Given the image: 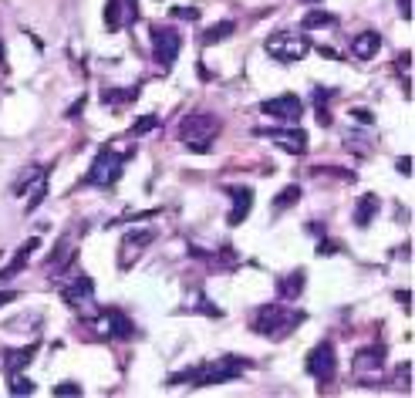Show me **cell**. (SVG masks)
<instances>
[{"instance_id": "cell-1", "label": "cell", "mask_w": 415, "mask_h": 398, "mask_svg": "<svg viewBox=\"0 0 415 398\" xmlns=\"http://www.w3.org/2000/svg\"><path fill=\"white\" fill-rule=\"evenodd\" d=\"M246 361L240 358H216L210 365H196V368H186V371H176L169 378V385H189V388H206V385H223V382H233V378H240L243 375Z\"/></svg>"}, {"instance_id": "cell-2", "label": "cell", "mask_w": 415, "mask_h": 398, "mask_svg": "<svg viewBox=\"0 0 415 398\" xmlns=\"http://www.w3.org/2000/svg\"><path fill=\"white\" fill-rule=\"evenodd\" d=\"M297 324H304V310H294L284 304H263L253 314V331L263 337H274V341H284Z\"/></svg>"}, {"instance_id": "cell-3", "label": "cell", "mask_w": 415, "mask_h": 398, "mask_svg": "<svg viewBox=\"0 0 415 398\" xmlns=\"http://www.w3.org/2000/svg\"><path fill=\"white\" fill-rule=\"evenodd\" d=\"M219 128H223V122L216 115H210V111H193V115H186L183 122H179V138H183V145L189 152H210L216 135H219Z\"/></svg>"}, {"instance_id": "cell-4", "label": "cell", "mask_w": 415, "mask_h": 398, "mask_svg": "<svg viewBox=\"0 0 415 398\" xmlns=\"http://www.w3.org/2000/svg\"><path fill=\"white\" fill-rule=\"evenodd\" d=\"M128 155L115 152V149H102V152L95 155L92 169L85 172V186H102V189H108V186H115L119 179H122V166Z\"/></svg>"}, {"instance_id": "cell-5", "label": "cell", "mask_w": 415, "mask_h": 398, "mask_svg": "<svg viewBox=\"0 0 415 398\" xmlns=\"http://www.w3.org/2000/svg\"><path fill=\"white\" fill-rule=\"evenodd\" d=\"M263 51L280 64H294V61H304V54L311 51V44L304 37H294V34H270L267 41H263Z\"/></svg>"}, {"instance_id": "cell-6", "label": "cell", "mask_w": 415, "mask_h": 398, "mask_svg": "<svg viewBox=\"0 0 415 398\" xmlns=\"http://www.w3.org/2000/svg\"><path fill=\"white\" fill-rule=\"evenodd\" d=\"M14 193L20 196V193H28V203H24V213H34L41 203L47 199V169L44 166H31V169H24L20 176H17V183H14Z\"/></svg>"}, {"instance_id": "cell-7", "label": "cell", "mask_w": 415, "mask_h": 398, "mask_svg": "<svg viewBox=\"0 0 415 398\" xmlns=\"http://www.w3.org/2000/svg\"><path fill=\"white\" fill-rule=\"evenodd\" d=\"M183 51V34L176 28H152V58L162 71H169Z\"/></svg>"}, {"instance_id": "cell-8", "label": "cell", "mask_w": 415, "mask_h": 398, "mask_svg": "<svg viewBox=\"0 0 415 398\" xmlns=\"http://www.w3.org/2000/svg\"><path fill=\"white\" fill-rule=\"evenodd\" d=\"M304 368H308V375L314 378V382H331L335 378V371H338V358H335V344L331 341H321V344H314L308 354V361H304Z\"/></svg>"}, {"instance_id": "cell-9", "label": "cell", "mask_w": 415, "mask_h": 398, "mask_svg": "<svg viewBox=\"0 0 415 398\" xmlns=\"http://www.w3.org/2000/svg\"><path fill=\"white\" fill-rule=\"evenodd\" d=\"M260 111L267 115V119H274V122L297 125L304 105H301V98H297V95H280V98H267V102L260 105Z\"/></svg>"}, {"instance_id": "cell-10", "label": "cell", "mask_w": 415, "mask_h": 398, "mask_svg": "<svg viewBox=\"0 0 415 398\" xmlns=\"http://www.w3.org/2000/svg\"><path fill=\"white\" fill-rule=\"evenodd\" d=\"M257 135H267L270 142H277L284 152H291V155L308 152V132H301L297 125H287V128H260Z\"/></svg>"}, {"instance_id": "cell-11", "label": "cell", "mask_w": 415, "mask_h": 398, "mask_svg": "<svg viewBox=\"0 0 415 398\" xmlns=\"http://www.w3.org/2000/svg\"><path fill=\"white\" fill-rule=\"evenodd\" d=\"M75 257H78L75 236H71V233H64L61 240H58V246H54V253L47 257V274H51V280L68 274V270L75 267Z\"/></svg>"}, {"instance_id": "cell-12", "label": "cell", "mask_w": 415, "mask_h": 398, "mask_svg": "<svg viewBox=\"0 0 415 398\" xmlns=\"http://www.w3.org/2000/svg\"><path fill=\"white\" fill-rule=\"evenodd\" d=\"M58 291H61V301L68 307H81V304H92L95 284H92V277L88 274H71V280L61 284Z\"/></svg>"}, {"instance_id": "cell-13", "label": "cell", "mask_w": 415, "mask_h": 398, "mask_svg": "<svg viewBox=\"0 0 415 398\" xmlns=\"http://www.w3.org/2000/svg\"><path fill=\"white\" fill-rule=\"evenodd\" d=\"M102 334H108V337H119V341H128V337L136 334V327H132V321L125 318L119 307H108L105 314L98 318V324H95Z\"/></svg>"}, {"instance_id": "cell-14", "label": "cell", "mask_w": 415, "mask_h": 398, "mask_svg": "<svg viewBox=\"0 0 415 398\" xmlns=\"http://www.w3.org/2000/svg\"><path fill=\"white\" fill-rule=\"evenodd\" d=\"M152 240H155V230H132V233H125L122 253H119V267H122V270H128V267H132V257H138V253H142V246H149Z\"/></svg>"}, {"instance_id": "cell-15", "label": "cell", "mask_w": 415, "mask_h": 398, "mask_svg": "<svg viewBox=\"0 0 415 398\" xmlns=\"http://www.w3.org/2000/svg\"><path fill=\"white\" fill-rule=\"evenodd\" d=\"M230 199H233V206H230V213H227V223L240 227L246 216H250V210H253V189L250 186H233Z\"/></svg>"}, {"instance_id": "cell-16", "label": "cell", "mask_w": 415, "mask_h": 398, "mask_svg": "<svg viewBox=\"0 0 415 398\" xmlns=\"http://www.w3.org/2000/svg\"><path fill=\"white\" fill-rule=\"evenodd\" d=\"M378 47H382V37L375 31H361L351 37V54L358 61H371V58L378 54Z\"/></svg>"}, {"instance_id": "cell-17", "label": "cell", "mask_w": 415, "mask_h": 398, "mask_svg": "<svg viewBox=\"0 0 415 398\" xmlns=\"http://www.w3.org/2000/svg\"><path fill=\"white\" fill-rule=\"evenodd\" d=\"M37 246H41V240H37V236H31L28 243H20V246H17L14 260H11L7 267H4V270H0V280H11V277H17V274H20V270L28 267V260H31V253L37 250Z\"/></svg>"}, {"instance_id": "cell-18", "label": "cell", "mask_w": 415, "mask_h": 398, "mask_svg": "<svg viewBox=\"0 0 415 398\" xmlns=\"http://www.w3.org/2000/svg\"><path fill=\"white\" fill-rule=\"evenodd\" d=\"M378 210H382V203H378V196L375 193H365V196L358 199V206H354V223L361 227V230H368L371 219L378 216Z\"/></svg>"}, {"instance_id": "cell-19", "label": "cell", "mask_w": 415, "mask_h": 398, "mask_svg": "<svg viewBox=\"0 0 415 398\" xmlns=\"http://www.w3.org/2000/svg\"><path fill=\"white\" fill-rule=\"evenodd\" d=\"M304 270H294V274H287V277H280L277 280V291H280V297L284 301H297V294L304 291Z\"/></svg>"}, {"instance_id": "cell-20", "label": "cell", "mask_w": 415, "mask_h": 398, "mask_svg": "<svg viewBox=\"0 0 415 398\" xmlns=\"http://www.w3.org/2000/svg\"><path fill=\"white\" fill-rule=\"evenodd\" d=\"M382 358H385V351L382 348H368V351H361L358 358H354V375H365V371H382Z\"/></svg>"}, {"instance_id": "cell-21", "label": "cell", "mask_w": 415, "mask_h": 398, "mask_svg": "<svg viewBox=\"0 0 415 398\" xmlns=\"http://www.w3.org/2000/svg\"><path fill=\"white\" fill-rule=\"evenodd\" d=\"M37 348H41V344L34 341V344H28V348H20V351H7V358H4V371H7V375H14V371H20V368L28 365V361H31L34 354H37Z\"/></svg>"}, {"instance_id": "cell-22", "label": "cell", "mask_w": 415, "mask_h": 398, "mask_svg": "<svg viewBox=\"0 0 415 398\" xmlns=\"http://www.w3.org/2000/svg\"><path fill=\"white\" fill-rule=\"evenodd\" d=\"M125 20H132V17H128V11H125V0H108V4H105V24H108V31H122Z\"/></svg>"}, {"instance_id": "cell-23", "label": "cell", "mask_w": 415, "mask_h": 398, "mask_svg": "<svg viewBox=\"0 0 415 398\" xmlns=\"http://www.w3.org/2000/svg\"><path fill=\"white\" fill-rule=\"evenodd\" d=\"M233 31H236V24H233V20H219V24H213L210 31L203 34V44H216V41H227Z\"/></svg>"}, {"instance_id": "cell-24", "label": "cell", "mask_w": 415, "mask_h": 398, "mask_svg": "<svg viewBox=\"0 0 415 398\" xmlns=\"http://www.w3.org/2000/svg\"><path fill=\"white\" fill-rule=\"evenodd\" d=\"M335 24V14H327V11H311L304 20H301V28L304 31H314V28H331Z\"/></svg>"}, {"instance_id": "cell-25", "label": "cell", "mask_w": 415, "mask_h": 398, "mask_svg": "<svg viewBox=\"0 0 415 398\" xmlns=\"http://www.w3.org/2000/svg\"><path fill=\"white\" fill-rule=\"evenodd\" d=\"M132 98H138V88H125V92L108 88V92H102V102H105V105H122V102H132Z\"/></svg>"}, {"instance_id": "cell-26", "label": "cell", "mask_w": 415, "mask_h": 398, "mask_svg": "<svg viewBox=\"0 0 415 398\" xmlns=\"http://www.w3.org/2000/svg\"><path fill=\"white\" fill-rule=\"evenodd\" d=\"M297 199H301V186H287V189H280V196L274 199V210H287Z\"/></svg>"}, {"instance_id": "cell-27", "label": "cell", "mask_w": 415, "mask_h": 398, "mask_svg": "<svg viewBox=\"0 0 415 398\" xmlns=\"http://www.w3.org/2000/svg\"><path fill=\"white\" fill-rule=\"evenodd\" d=\"M11 395H34V382L24 375H11Z\"/></svg>"}, {"instance_id": "cell-28", "label": "cell", "mask_w": 415, "mask_h": 398, "mask_svg": "<svg viewBox=\"0 0 415 398\" xmlns=\"http://www.w3.org/2000/svg\"><path fill=\"white\" fill-rule=\"evenodd\" d=\"M155 125H159V119H155V115H142V119L132 125V135H145V132H152Z\"/></svg>"}, {"instance_id": "cell-29", "label": "cell", "mask_w": 415, "mask_h": 398, "mask_svg": "<svg viewBox=\"0 0 415 398\" xmlns=\"http://www.w3.org/2000/svg\"><path fill=\"white\" fill-rule=\"evenodd\" d=\"M409 378H412V365H399V371H395V385L409 392Z\"/></svg>"}, {"instance_id": "cell-30", "label": "cell", "mask_w": 415, "mask_h": 398, "mask_svg": "<svg viewBox=\"0 0 415 398\" xmlns=\"http://www.w3.org/2000/svg\"><path fill=\"white\" fill-rule=\"evenodd\" d=\"M54 395H81V385L78 382H61V385H54Z\"/></svg>"}, {"instance_id": "cell-31", "label": "cell", "mask_w": 415, "mask_h": 398, "mask_svg": "<svg viewBox=\"0 0 415 398\" xmlns=\"http://www.w3.org/2000/svg\"><path fill=\"white\" fill-rule=\"evenodd\" d=\"M172 14L183 17V20H200V11H196V7H176Z\"/></svg>"}, {"instance_id": "cell-32", "label": "cell", "mask_w": 415, "mask_h": 398, "mask_svg": "<svg viewBox=\"0 0 415 398\" xmlns=\"http://www.w3.org/2000/svg\"><path fill=\"white\" fill-rule=\"evenodd\" d=\"M351 115H354V122H361V125H371V122H375V119H371V111H368V108H354Z\"/></svg>"}, {"instance_id": "cell-33", "label": "cell", "mask_w": 415, "mask_h": 398, "mask_svg": "<svg viewBox=\"0 0 415 398\" xmlns=\"http://www.w3.org/2000/svg\"><path fill=\"white\" fill-rule=\"evenodd\" d=\"M395 169H399L402 176H412V155H402L399 162H395Z\"/></svg>"}, {"instance_id": "cell-34", "label": "cell", "mask_w": 415, "mask_h": 398, "mask_svg": "<svg viewBox=\"0 0 415 398\" xmlns=\"http://www.w3.org/2000/svg\"><path fill=\"white\" fill-rule=\"evenodd\" d=\"M395 301H399L405 310H412V294H409V291H395Z\"/></svg>"}, {"instance_id": "cell-35", "label": "cell", "mask_w": 415, "mask_h": 398, "mask_svg": "<svg viewBox=\"0 0 415 398\" xmlns=\"http://www.w3.org/2000/svg\"><path fill=\"white\" fill-rule=\"evenodd\" d=\"M318 122H321L324 128H327V125L335 122V119H331V111H327V108H324V105H318Z\"/></svg>"}, {"instance_id": "cell-36", "label": "cell", "mask_w": 415, "mask_h": 398, "mask_svg": "<svg viewBox=\"0 0 415 398\" xmlns=\"http://www.w3.org/2000/svg\"><path fill=\"white\" fill-rule=\"evenodd\" d=\"M399 14L405 20H412V0H399Z\"/></svg>"}, {"instance_id": "cell-37", "label": "cell", "mask_w": 415, "mask_h": 398, "mask_svg": "<svg viewBox=\"0 0 415 398\" xmlns=\"http://www.w3.org/2000/svg\"><path fill=\"white\" fill-rule=\"evenodd\" d=\"M318 253H321V257H331V253H338V246H335V243H324V240H321Z\"/></svg>"}, {"instance_id": "cell-38", "label": "cell", "mask_w": 415, "mask_h": 398, "mask_svg": "<svg viewBox=\"0 0 415 398\" xmlns=\"http://www.w3.org/2000/svg\"><path fill=\"white\" fill-rule=\"evenodd\" d=\"M17 297H20L17 291H0V307H4V304H11V301H17Z\"/></svg>"}, {"instance_id": "cell-39", "label": "cell", "mask_w": 415, "mask_h": 398, "mask_svg": "<svg viewBox=\"0 0 415 398\" xmlns=\"http://www.w3.org/2000/svg\"><path fill=\"white\" fill-rule=\"evenodd\" d=\"M409 64H412V51L399 54V68H402V71H409Z\"/></svg>"}, {"instance_id": "cell-40", "label": "cell", "mask_w": 415, "mask_h": 398, "mask_svg": "<svg viewBox=\"0 0 415 398\" xmlns=\"http://www.w3.org/2000/svg\"><path fill=\"white\" fill-rule=\"evenodd\" d=\"M81 108H85V95H81V102H75V105H71V111H68V119H78V111H81Z\"/></svg>"}, {"instance_id": "cell-41", "label": "cell", "mask_w": 415, "mask_h": 398, "mask_svg": "<svg viewBox=\"0 0 415 398\" xmlns=\"http://www.w3.org/2000/svg\"><path fill=\"white\" fill-rule=\"evenodd\" d=\"M301 4H321V0H301Z\"/></svg>"}, {"instance_id": "cell-42", "label": "cell", "mask_w": 415, "mask_h": 398, "mask_svg": "<svg viewBox=\"0 0 415 398\" xmlns=\"http://www.w3.org/2000/svg\"><path fill=\"white\" fill-rule=\"evenodd\" d=\"M0 64H4V44H0Z\"/></svg>"}]
</instances>
